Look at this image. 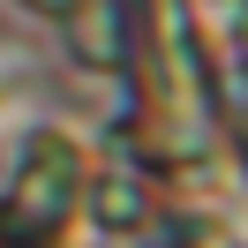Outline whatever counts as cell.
Masks as SVG:
<instances>
[{
  "label": "cell",
  "instance_id": "cell-1",
  "mask_svg": "<svg viewBox=\"0 0 248 248\" xmlns=\"http://www.w3.org/2000/svg\"><path fill=\"white\" fill-rule=\"evenodd\" d=\"M46 8H76V0H46Z\"/></svg>",
  "mask_w": 248,
  "mask_h": 248
}]
</instances>
